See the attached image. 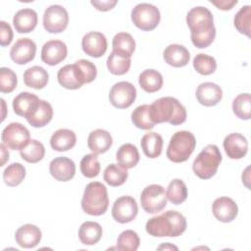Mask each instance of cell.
<instances>
[{"instance_id": "cell-1", "label": "cell", "mask_w": 251, "mask_h": 251, "mask_svg": "<svg viewBox=\"0 0 251 251\" xmlns=\"http://www.w3.org/2000/svg\"><path fill=\"white\" fill-rule=\"evenodd\" d=\"M186 24L191 31V41L197 48L208 47L215 39L216 27L213 14L203 6L190 9L186 15Z\"/></svg>"}, {"instance_id": "cell-2", "label": "cell", "mask_w": 251, "mask_h": 251, "mask_svg": "<svg viewBox=\"0 0 251 251\" xmlns=\"http://www.w3.org/2000/svg\"><path fill=\"white\" fill-rule=\"evenodd\" d=\"M145 229L154 237H176L185 231L186 220L179 212L170 210L149 219Z\"/></svg>"}, {"instance_id": "cell-3", "label": "cell", "mask_w": 251, "mask_h": 251, "mask_svg": "<svg viewBox=\"0 0 251 251\" xmlns=\"http://www.w3.org/2000/svg\"><path fill=\"white\" fill-rule=\"evenodd\" d=\"M150 117L154 124L169 123L177 126L185 122L186 110L176 98L161 97L150 105Z\"/></svg>"}, {"instance_id": "cell-4", "label": "cell", "mask_w": 251, "mask_h": 251, "mask_svg": "<svg viewBox=\"0 0 251 251\" xmlns=\"http://www.w3.org/2000/svg\"><path fill=\"white\" fill-rule=\"evenodd\" d=\"M109 206V197L106 186L99 181L89 182L83 192L81 208L91 216L103 215Z\"/></svg>"}, {"instance_id": "cell-5", "label": "cell", "mask_w": 251, "mask_h": 251, "mask_svg": "<svg viewBox=\"0 0 251 251\" xmlns=\"http://www.w3.org/2000/svg\"><path fill=\"white\" fill-rule=\"evenodd\" d=\"M221 162L222 154L219 147L215 144H209L194 159L192 170L198 177L209 179L216 175Z\"/></svg>"}, {"instance_id": "cell-6", "label": "cell", "mask_w": 251, "mask_h": 251, "mask_svg": "<svg viewBox=\"0 0 251 251\" xmlns=\"http://www.w3.org/2000/svg\"><path fill=\"white\" fill-rule=\"evenodd\" d=\"M196 146L193 133L187 130H179L173 134L167 148V157L174 163H182L188 160Z\"/></svg>"}, {"instance_id": "cell-7", "label": "cell", "mask_w": 251, "mask_h": 251, "mask_svg": "<svg viewBox=\"0 0 251 251\" xmlns=\"http://www.w3.org/2000/svg\"><path fill=\"white\" fill-rule=\"evenodd\" d=\"M159 9L149 3H139L131 10V21L142 30H152L160 23Z\"/></svg>"}, {"instance_id": "cell-8", "label": "cell", "mask_w": 251, "mask_h": 251, "mask_svg": "<svg viewBox=\"0 0 251 251\" xmlns=\"http://www.w3.org/2000/svg\"><path fill=\"white\" fill-rule=\"evenodd\" d=\"M140 203L143 210L148 214L161 212L167 205L165 188L159 184H150L146 186L141 192Z\"/></svg>"}, {"instance_id": "cell-9", "label": "cell", "mask_w": 251, "mask_h": 251, "mask_svg": "<svg viewBox=\"0 0 251 251\" xmlns=\"http://www.w3.org/2000/svg\"><path fill=\"white\" fill-rule=\"evenodd\" d=\"M1 140L11 150H22L30 140L29 130L20 123H11L2 130Z\"/></svg>"}, {"instance_id": "cell-10", "label": "cell", "mask_w": 251, "mask_h": 251, "mask_svg": "<svg viewBox=\"0 0 251 251\" xmlns=\"http://www.w3.org/2000/svg\"><path fill=\"white\" fill-rule=\"evenodd\" d=\"M69 24V14L61 5H51L44 11L43 26L50 33H59L65 30Z\"/></svg>"}, {"instance_id": "cell-11", "label": "cell", "mask_w": 251, "mask_h": 251, "mask_svg": "<svg viewBox=\"0 0 251 251\" xmlns=\"http://www.w3.org/2000/svg\"><path fill=\"white\" fill-rule=\"evenodd\" d=\"M136 98V89L131 82L119 81L110 89L109 100L118 109L128 108Z\"/></svg>"}, {"instance_id": "cell-12", "label": "cell", "mask_w": 251, "mask_h": 251, "mask_svg": "<svg viewBox=\"0 0 251 251\" xmlns=\"http://www.w3.org/2000/svg\"><path fill=\"white\" fill-rule=\"evenodd\" d=\"M138 213V206L135 199L125 195L119 197L113 204L112 217L121 224H126L133 221Z\"/></svg>"}, {"instance_id": "cell-13", "label": "cell", "mask_w": 251, "mask_h": 251, "mask_svg": "<svg viewBox=\"0 0 251 251\" xmlns=\"http://www.w3.org/2000/svg\"><path fill=\"white\" fill-rule=\"evenodd\" d=\"M57 78L59 83L67 89H78L86 83L84 73L76 63L62 67L58 71Z\"/></svg>"}, {"instance_id": "cell-14", "label": "cell", "mask_w": 251, "mask_h": 251, "mask_svg": "<svg viewBox=\"0 0 251 251\" xmlns=\"http://www.w3.org/2000/svg\"><path fill=\"white\" fill-rule=\"evenodd\" d=\"M36 53L35 42L27 37L18 39L10 50V57L13 62L25 65L34 59Z\"/></svg>"}, {"instance_id": "cell-15", "label": "cell", "mask_w": 251, "mask_h": 251, "mask_svg": "<svg viewBox=\"0 0 251 251\" xmlns=\"http://www.w3.org/2000/svg\"><path fill=\"white\" fill-rule=\"evenodd\" d=\"M81 47L86 55L99 58L107 51V38L102 32L99 31L87 32L82 37Z\"/></svg>"}, {"instance_id": "cell-16", "label": "cell", "mask_w": 251, "mask_h": 251, "mask_svg": "<svg viewBox=\"0 0 251 251\" xmlns=\"http://www.w3.org/2000/svg\"><path fill=\"white\" fill-rule=\"evenodd\" d=\"M68 54V48L65 42L61 40H49L42 46L41 60L49 65L56 66L64 61Z\"/></svg>"}, {"instance_id": "cell-17", "label": "cell", "mask_w": 251, "mask_h": 251, "mask_svg": "<svg viewBox=\"0 0 251 251\" xmlns=\"http://www.w3.org/2000/svg\"><path fill=\"white\" fill-rule=\"evenodd\" d=\"M212 212L218 221L223 223H229L236 218L238 207L233 199L223 196L217 198L213 202Z\"/></svg>"}, {"instance_id": "cell-18", "label": "cell", "mask_w": 251, "mask_h": 251, "mask_svg": "<svg viewBox=\"0 0 251 251\" xmlns=\"http://www.w3.org/2000/svg\"><path fill=\"white\" fill-rule=\"evenodd\" d=\"M49 172L58 181H69L75 174V162L68 157H57L50 162Z\"/></svg>"}, {"instance_id": "cell-19", "label": "cell", "mask_w": 251, "mask_h": 251, "mask_svg": "<svg viewBox=\"0 0 251 251\" xmlns=\"http://www.w3.org/2000/svg\"><path fill=\"white\" fill-rule=\"evenodd\" d=\"M223 145L227 157L230 159H241L248 151V141L246 137L238 132L226 135Z\"/></svg>"}, {"instance_id": "cell-20", "label": "cell", "mask_w": 251, "mask_h": 251, "mask_svg": "<svg viewBox=\"0 0 251 251\" xmlns=\"http://www.w3.org/2000/svg\"><path fill=\"white\" fill-rule=\"evenodd\" d=\"M196 98L198 102L206 107H212L217 105L223 97L222 88L214 82L200 83L196 89Z\"/></svg>"}, {"instance_id": "cell-21", "label": "cell", "mask_w": 251, "mask_h": 251, "mask_svg": "<svg viewBox=\"0 0 251 251\" xmlns=\"http://www.w3.org/2000/svg\"><path fill=\"white\" fill-rule=\"evenodd\" d=\"M41 230L38 226L25 224L19 227L15 233L16 242L23 248H33L41 240Z\"/></svg>"}, {"instance_id": "cell-22", "label": "cell", "mask_w": 251, "mask_h": 251, "mask_svg": "<svg viewBox=\"0 0 251 251\" xmlns=\"http://www.w3.org/2000/svg\"><path fill=\"white\" fill-rule=\"evenodd\" d=\"M13 25L19 33H28L32 31L37 25V13L30 8L19 10L14 18Z\"/></svg>"}, {"instance_id": "cell-23", "label": "cell", "mask_w": 251, "mask_h": 251, "mask_svg": "<svg viewBox=\"0 0 251 251\" xmlns=\"http://www.w3.org/2000/svg\"><path fill=\"white\" fill-rule=\"evenodd\" d=\"M163 57L168 65L176 68L186 66L190 60L189 51L180 44L168 45L164 50Z\"/></svg>"}, {"instance_id": "cell-24", "label": "cell", "mask_w": 251, "mask_h": 251, "mask_svg": "<svg viewBox=\"0 0 251 251\" xmlns=\"http://www.w3.org/2000/svg\"><path fill=\"white\" fill-rule=\"evenodd\" d=\"M113 139L111 134L101 128H97L91 131L87 138V146L92 153L98 155L107 152L112 146Z\"/></svg>"}, {"instance_id": "cell-25", "label": "cell", "mask_w": 251, "mask_h": 251, "mask_svg": "<svg viewBox=\"0 0 251 251\" xmlns=\"http://www.w3.org/2000/svg\"><path fill=\"white\" fill-rule=\"evenodd\" d=\"M53 117V108L45 100H40L35 109L25 118L27 123L33 127H42L46 126Z\"/></svg>"}, {"instance_id": "cell-26", "label": "cell", "mask_w": 251, "mask_h": 251, "mask_svg": "<svg viewBox=\"0 0 251 251\" xmlns=\"http://www.w3.org/2000/svg\"><path fill=\"white\" fill-rule=\"evenodd\" d=\"M40 99L33 93L21 92L13 99L14 112L21 117L26 118L38 105Z\"/></svg>"}, {"instance_id": "cell-27", "label": "cell", "mask_w": 251, "mask_h": 251, "mask_svg": "<svg viewBox=\"0 0 251 251\" xmlns=\"http://www.w3.org/2000/svg\"><path fill=\"white\" fill-rule=\"evenodd\" d=\"M75 133L69 128H60L56 130L50 138V145L52 149L59 152L72 149L75 145Z\"/></svg>"}, {"instance_id": "cell-28", "label": "cell", "mask_w": 251, "mask_h": 251, "mask_svg": "<svg viewBox=\"0 0 251 251\" xmlns=\"http://www.w3.org/2000/svg\"><path fill=\"white\" fill-rule=\"evenodd\" d=\"M163 137L157 132L145 133L140 141L141 149L144 155L148 158L154 159L161 155L163 149Z\"/></svg>"}, {"instance_id": "cell-29", "label": "cell", "mask_w": 251, "mask_h": 251, "mask_svg": "<svg viewBox=\"0 0 251 251\" xmlns=\"http://www.w3.org/2000/svg\"><path fill=\"white\" fill-rule=\"evenodd\" d=\"M102 226L96 222L86 221L78 229V238L84 245H94L102 237Z\"/></svg>"}, {"instance_id": "cell-30", "label": "cell", "mask_w": 251, "mask_h": 251, "mask_svg": "<svg viewBox=\"0 0 251 251\" xmlns=\"http://www.w3.org/2000/svg\"><path fill=\"white\" fill-rule=\"evenodd\" d=\"M112 46L114 53L125 58H130L135 49V41L130 33L119 32L114 36Z\"/></svg>"}, {"instance_id": "cell-31", "label": "cell", "mask_w": 251, "mask_h": 251, "mask_svg": "<svg viewBox=\"0 0 251 251\" xmlns=\"http://www.w3.org/2000/svg\"><path fill=\"white\" fill-rule=\"evenodd\" d=\"M49 79L47 71L40 66L28 68L24 73L25 84L34 89H42L46 86Z\"/></svg>"}, {"instance_id": "cell-32", "label": "cell", "mask_w": 251, "mask_h": 251, "mask_svg": "<svg viewBox=\"0 0 251 251\" xmlns=\"http://www.w3.org/2000/svg\"><path fill=\"white\" fill-rule=\"evenodd\" d=\"M116 159L120 166L127 170L137 165L139 162V153L136 146L131 143H126L118 149Z\"/></svg>"}, {"instance_id": "cell-33", "label": "cell", "mask_w": 251, "mask_h": 251, "mask_svg": "<svg viewBox=\"0 0 251 251\" xmlns=\"http://www.w3.org/2000/svg\"><path fill=\"white\" fill-rule=\"evenodd\" d=\"M138 82L144 91L153 93L161 89L163 85V76L158 71L147 69L139 75Z\"/></svg>"}, {"instance_id": "cell-34", "label": "cell", "mask_w": 251, "mask_h": 251, "mask_svg": "<svg viewBox=\"0 0 251 251\" xmlns=\"http://www.w3.org/2000/svg\"><path fill=\"white\" fill-rule=\"evenodd\" d=\"M127 176L128 173L126 169L118 164L112 163L105 168L103 178L111 186H120L126 182Z\"/></svg>"}, {"instance_id": "cell-35", "label": "cell", "mask_w": 251, "mask_h": 251, "mask_svg": "<svg viewBox=\"0 0 251 251\" xmlns=\"http://www.w3.org/2000/svg\"><path fill=\"white\" fill-rule=\"evenodd\" d=\"M20 155L27 163L34 164L43 159L45 155V148L40 141L30 139L29 142L20 150Z\"/></svg>"}, {"instance_id": "cell-36", "label": "cell", "mask_w": 251, "mask_h": 251, "mask_svg": "<svg viewBox=\"0 0 251 251\" xmlns=\"http://www.w3.org/2000/svg\"><path fill=\"white\" fill-rule=\"evenodd\" d=\"M131 121L133 125L140 129H152L155 124L150 117V105L143 104L136 107L131 113Z\"/></svg>"}, {"instance_id": "cell-37", "label": "cell", "mask_w": 251, "mask_h": 251, "mask_svg": "<svg viewBox=\"0 0 251 251\" xmlns=\"http://www.w3.org/2000/svg\"><path fill=\"white\" fill-rule=\"evenodd\" d=\"M166 195L167 199L173 204H181L187 198V187L181 179L175 178L169 183Z\"/></svg>"}, {"instance_id": "cell-38", "label": "cell", "mask_w": 251, "mask_h": 251, "mask_svg": "<svg viewBox=\"0 0 251 251\" xmlns=\"http://www.w3.org/2000/svg\"><path fill=\"white\" fill-rule=\"evenodd\" d=\"M25 176V168L21 163H12L3 172V179L8 186L19 185Z\"/></svg>"}, {"instance_id": "cell-39", "label": "cell", "mask_w": 251, "mask_h": 251, "mask_svg": "<svg viewBox=\"0 0 251 251\" xmlns=\"http://www.w3.org/2000/svg\"><path fill=\"white\" fill-rule=\"evenodd\" d=\"M131 60L130 58L122 57L113 51L107 59V68L109 72L116 75H122L128 72L130 68Z\"/></svg>"}, {"instance_id": "cell-40", "label": "cell", "mask_w": 251, "mask_h": 251, "mask_svg": "<svg viewBox=\"0 0 251 251\" xmlns=\"http://www.w3.org/2000/svg\"><path fill=\"white\" fill-rule=\"evenodd\" d=\"M232 111L241 120H249L251 116V97L249 93L237 95L232 102Z\"/></svg>"}, {"instance_id": "cell-41", "label": "cell", "mask_w": 251, "mask_h": 251, "mask_svg": "<svg viewBox=\"0 0 251 251\" xmlns=\"http://www.w3.org/2000/svg\"><path fill=\"white\" fill-rule=\"evenodd\" d=\"M193 68L195 71L203 75H209L213 74L217 69V62L214 57L199 53L193 59Z\"/></svg>"}, {"instance_id": "cell-42", "label": "cell", "mask_w": 251, "mask_h": 251, "mask_svg": "<svg viewBox=\"0 0 251 251\" xmlns=\"http://www.w3.org/2000/svg\"><path fill=\"white\" fill-rule=\"evenodd\" d=\"M140 239L132 229L124 230L118 237L117 248L121 251H135L139 247Z\"/></svg>"}, {"instance_id": "cell-43", "label": "cell", "mask_w": 251, "mask_h": 251, "mask_svg": "<svg viewBox=\"0 0 251 251\" xmlns=\"http://www.w3.org/2000/svg\"><path fill=\"white\" fill-rule=\"evenodd\" d=\"M250 20H251V7L245 5L234 16V26L240 32L250 36Z\"/></svg>"}, {"instance_id": "cell-44", "label": "cell", "mask_w": 251, "mask_h": 251, "mask_svg": "<svg viewBox=\"0 0 251 251\" xmlns=\"http://www.w3.org/2000/svg\"><path fill=\"white\" fill-rule=\"evenodd\" d=\"M80 172L88 178L95 177L100 173V163L96 154L84 155L80 161Z\"/></svg>"}, {"instance_id": "cell-45", "label": "cell", "mask_w": 251, "mask_h": 251, "mask_svg": "<svg viewBox=\"0 0 251 251\" xmlns=\"http://www.w3.org/2000/svg\"><path fill=\"white\" fill-rule=\"evenodd\" d=\"M18 83L17 75L9 68L2 67L0 69V90L2 93L12 92Z\"/></svg>"}, {"instance_id": "cell-46", "label": "cell", "mask_w": 251, "mask_h": 251, "mask_svg": "<svg viewBox=\"0 0 251 251\" xmlns=\"http://www.w3.org/2000/svg\"><path fill=\"white\" fill-rule=\"evenodd\" d=\"M82 70V72L84 73L85 78H86V83H89L91 81H93L96 78L97 75V70L95 65L85 59H80L78 61L75 62Z\"/></svg>"}, {"instance_id": "cell-47", "label": "cell", "mask_w": 251, "mask_h": 251, "mask_svg": "<svg viewBox=\"0 0 251 251\" xmlns=\"http://www.w3.org/2000/svg\"><path fill=\"white\" fill-rule=\"evenodd\" d=\"M13 30L11 25L5 21L0 22V44L5 47L13 40Z\"/></svg>"}, {"instance_id": "cell-48", "label": "cell", "mask_w": 251, "mask_h": 251, "mask_svg": "<svg viewBox=\"0 0 251 251\" xmlns=\"http://www.w3.org/2000/svg\"><path fill=\"white\" fill-rule=\"evenodd\" d=\"M90 3H91V5L94 6L97 10L106 12V11H109V10L113 9V8L116 6V4L118 3V1H117V0H102V1L91 0Z\"/></svg>"}, {"instance_id": "cell-49", "label": "cell", "mask_w": 251, "mask_h": 251, "mask_svg": "<svg viewBox=\"0 0 251 251\" xmlns=\"http://www.w3.org/2000/svg\"><path fill=\"white\" fill-rule=\"evenodd\" d=\"M213 5H215L220 10H230L234 5L237 4V0H220V1H210Z\"/></svg>"}, {"instance_id": "cell-50", "label": "cell", "mask_w": 251, "mask_h": 251, "mask_svg": "<svg viewBox=\"0 0 251 251\" xmlns=\"http://www.w3.org/2000/svg\"><path fill=\"white\" fill-rule=\"evenodd\" d=\"M6 148L7 147L3 143L0 144V150H1V164H0V166H4L6 161L9 160V152L7 151Z\"/></svg>"}, {"instance_id": "cell-51", "label": "cell", "mask_w": 251, "mask_h": 251, "mask_svg": "<svg viewBox=\"0 0 251 251\" xmlns=\"http://www.w3.org/2000/svg\"><path fill=\"white\" fill-rule=\"evenodd\" d=\"M162 249H165V250H168V249H171V250H173V249L177 250L178 248H177L176 246H175V245H173V244H171V243L167 242V243L162 244V245H160V246L158 247V250H162Z\"/></svg>"}]
</instances>
